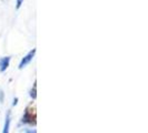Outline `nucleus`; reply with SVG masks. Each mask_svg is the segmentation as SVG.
<instances>
[{"instance_id":"1","label":"nucleus","mask_w":148,"mask_h":133,"mask_svg":"<svg viewBox=\"0 0 148 133\" xmlns=\"http://www.w3.org/2000/svg\"><path fill=\"white\" fill-rule=\"evenodd\" d=\"M35 52H36V50L34 49L32 51H30L29 53H28V54H27V56H26V57H25V58L21 60V62H20V64H19V68H20V69H22L23 66H26L27 64H28V63H29L30 61L32 60L34 56H35Z\"/></svg>"},{"instance_id":"2","label":"nucleus","mask_w":148,"mask_h":133,"mask_svg":"<svg viewBox=\"0 0 148 133\" xmlns=\"http://www.w3.org/2000/svg\"><path fill=\"white\" fill-rule=\"evenodd\" d=\"M9 61H10V58L9 57H6V58H2L0 60V71L3 72L9 66Z\"/></svg>"},{"instance_id":"3","label":"nucleus","mask_w":148,"mask_h":133,"mask_svg":"<svg viewBox=\"0 0 148 133\" xmlns=\"http://www.w3.org/2000/svg\"><path fill=\"white\" fill-rule=\"evenodd\" d=\"M9 123H10V115H9V113H8L7 117H6V122H5L3 132L2 133H8V131H9Z\"/></svg>"},{"instance_id":"4","label":"nucleus","mask_w":148,"mask_h":133,"mask_svg":"<svg viewBox=\"0 0 148 133\" xmlns=\"http://www.w3.org/2000/svg\"><path fill=\"white\" fill-rule=\"evenodd\" d=\"M31 96H32V98H34V99H35V98H36V90H35V89H34V90H32V91H31Z\"/></svg>"},{"instance_id":"5","label":"nucleus","mask_w":148,"mask_h":133,"mask_svg":"<svg viewBox=\"0 0 148 133\" xmlns=\"http://www.w3.org/2000/svg\"><path fill=\"white\" fill-rule=\"evenodd\" d=\"M26 133H36V131H35V130H34V131H32V130H29V131H27Z\"/></svg>"}]
</instances>
